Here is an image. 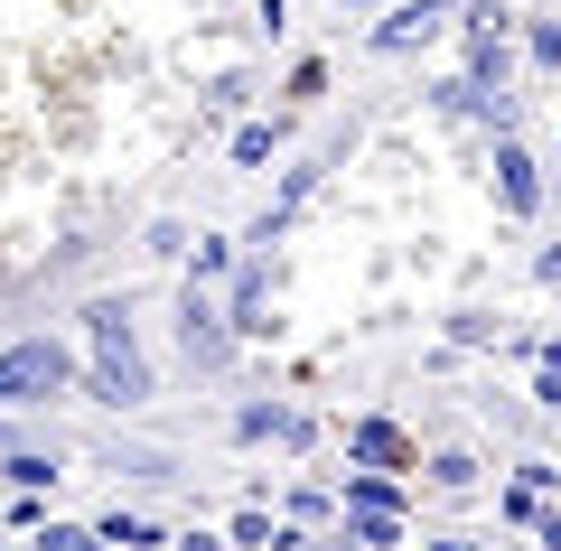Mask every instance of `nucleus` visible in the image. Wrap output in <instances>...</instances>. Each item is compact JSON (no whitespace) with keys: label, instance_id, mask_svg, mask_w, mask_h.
<instances>
[{"label":"nucleus","instance_id":"obj_6","mask_svg":"<svg viewBox=\"0 0 561 551\" xmlns=\"http://www.w3.org/2000/svg\"><path fill=\"white\" fill-rule=\"evenodd\" d=\"M234 439H290V449H300L309 421L290 412V402H243V412H234Z\"/></svg>","mask_w":561,"mask_h":551},{"label":"nucleus","instance_id":"obj_8","mask_svg":"<svg viewBox=\"0 0 561 551\" xmlns=\"http://www.w3.org/2000/svg\"><path fill=\"white\" fill-rule=\"evenodd\" d=\"M337 505H356V514H402V486L383 468H346V495Z\"/></svg>","mask_w":561,"mask_h":551},{"label":"nucleus","instance_id":"obj_17","mask_svg":"<svg viewBox=\"0 0 561 551\" xmlns=\"http://www.w3.org/2000/svg\"><path fill=\"white\" fill-rule=\"evenodd\" d=\"M225 272H234V243H225V234H197V243H187V280H225Z\"/></svg>","mask_w":561,"mask_h":551},{"label":"nucleus","instance_id":"obj_23","mask_svg":"<svg viewBox=\"0 0 561 551\" xmlns=\"http://www.w3.org/2000/svg\"><path fill=\"white\" fill-rule=\"evenodd\" d=\"M412 10H421V20H431V28H440L449 10H468V0H412Z\"/></svg>","mask_w":561,"mask_h":551},{"label":"nucleus","instance_id":"obj_18","mask_svg":"<svg viewBox=\"0 0 561 551\" xmlns=\"http://www.w3.org/2000/svg\"><path fill=\"white\" fill-rule=\"evenodd\" d=\"M459 28H468V38H505V28H515V10H505V0H468Z\"/></svg>","mask_w":561,"mask_h":551},{"label":"nucleus","instance_id":"obj_7","mask_svg":"<svg viewBox=\"0 0 561 551\" xmlns=\"http://www.w3.org/2000/svg\"><path fill=\"white\" fill-rule=\"evenodd\" d=\"M225 542H243V551H309V542H300V524H272V514H262V505H243Z\"/></svg>","mask_w":561,"mask_h":551},{"label":"nucleus","instance_id":"obj_19","mask_svg":"<svg viewBox=\"0 0 561 551\" xmlns=\"http://www.w3.org/2000/svg\"><path fill=\"white\" fill-rule=\"evenodd\" d=\"M280 94H290V103H319L328 94V57H300L290 76H280Z\"/></svg>","mask_w":561,"mask_h":551},{"label":"nucleus","instance_id":"obj_10","mask_svg":"<svg viewBox=\"0 0 561 551\" xmlns=\"http://www.w3.org/2000/svg\"><path fill=\"white\" fill-rule=\"evenodd\" d=\"M412 38H431V20H421L412 0H393V10H383V20H375V47H383V57H402V47H412Z\"/></svg>","mask_w":561,"mask_h":551},{"label":"nucleus","instance_id":"obj_16","mask_svg":"<svg viewBox=\"0 0 561 551\" xmlns=\"http://www.w3.org/2000/svg\"><path fill=\"white\" fill-rule=\"evenodd\" d=\"M421 468H431V486H440V495H468V486H478V458H468V449H440V458H421Z\"/></svg>","mask_w":561,"mask_h":551},{"label":"nucleus","instance_id":"obj_11","mask_svg":"<svg viewBox=\"0 0 561 551\" xmlns=\"http://www.w3.org/2000/svg\"><path fill=\"white\" fill-rule=\"evenodd\" d=\"M0 477H10V486H20V495L57 486V449H10V458H0Z\"/></svg>","mask_w":561,"mask_h":551},{"label":"nucleus","instance_id":"obj_21","mask_svg":"<svg viewBox=\"0 0 561 551\" xmlns=\"http://www.w3.org/2000/svg\"><path fill=\"white\" fill-rule=\"evenodd\" d=\"M253 28H262V38H280V28H290V0H253Z\"/></svg>","mask_w":561,"mask_h":551},{"label":"nucleus","instance_id":"obj_22","mask_svg":"<svg viewBox=\"0 0 561 551\" xmlns=\"http://www.w3.org/2000/svg\"><path fill=\"white\" fill-rule=\"evenodd\" d=\"M534 402H542V412H561V365H542V375H534Z\"/></svg>","mask_w":561,"mask_h":551},{"label":"nucleus","instance_id":"obj_14","mask_svg":"<svg viewBox=\"0 0 561 551\" xmlns=\"http://www.w3.org/2000/svg\"><path fill=\"white\" fill-rule=\"evenodd\" d=\"M280 159V122H243L234 131V169H272Z\"/></svg>","mask_w":561,"mask_h":551},{"label":"nucleus","instance_id":"obj_3","mask_svg":"<svg viewBox=\"0 0 561 551\" xmlns=\"http://www.w3.org/2000/svg\"><path fill=\"white\" fill-rule=\"evenodd\" d=\"M179 336H187V355H197V365H225V346H243V336H234V318H225L216 299H206V280H187V309H179Z\"/></svg>","mask_w":561,"mask_h":551},{"label":"nucleus","instance_id":"obj_13","mask_svg":"<svg viewBox=\"0 0 561 551\" xmlns=\"http://www.w3.org/2000/svg\"><path fill=\"white\" fill-rule=\"evenodd\" d=\"M225 318H234V336H272V318H262V272H243V280H234Z\"/></svg>","mask_w":561,"mask_h":551},{"label":"nucleus","instance_id":"obj_28","mask_svg":"<svg viewBox=\"0 0 561 551\" xmlns=\"http://www.w3.org/2000/svg\"><path fill=\"white\" fill-rule=\"evenodd\" d=\"M431 551H478V542H431Z\"/></svg>","mask_w":561,"mask_h":551},{"label":"nucleus","instance_id":"obj_12","mask_svg":"<svg viewBox=\"0 0 561 551\" xmlns=\"http://www.w3.org/2000/svg\"><path fill=\"white\" fill-rule=\"evenodd\" d=\"M103 542H113V551H160L169 532L150 524V514H122V505H113V514H103Z\"/></svg>","mask_w":561,"mask_h":551},{"label":"nucleus","instance_id":"obj_15","mask_svg":"<svg viewBox=\"0 0 561 551\" xmlns=\"http://www.w3.org/2000/svg\"><path fill=\"white\" fill-rule=\"evenodd\" d=\"M346 542H365V551H393V542H402V514H356V505H346Z\"/></svg>","mask_w":561,"mask_h":551},{"label":"nucleus","instance_id":"obj_4","mask_svg":"<svg viewBox=\"0 0 561 551\" xmlns=\"http://www.w3.org/2000/svg\"><path fill=\"white\" fill-rule=\"evenodd\" d=\"M346 468H383V477H402V468H421V449L393 431V421H356V431H346Z\"/></svg>","mask_w":561,"mask_h":551},{"label":"nucleus","instance_id":"obj_20","mask_svg":"<svg viewBox=\"0 0 561 551\" xmlns=\"http://www.w3.org/2000/svg\"><path fill=\"white\" fill-rule=\"evenodd\" d=\"M524 57H534L542 76H561V20H534V28H524Z\"/></svg>","mask_w":561,"mask_h":551},{"label":"nucleus","instance_id":"obj_24","mask_svg":"<svg viewBox=\"0 0 561 551\" xmlns=\"http://www.w3.org/2000/svg\"><path fill=\"white\" fill-rule=\"evenodd\" d=\"M534 272H542V280L561 290V243H542V262H534Z\"/></svg>","mask_w":561,"mask_h":551},{"label":"nucleus","instance_id":"obj_2","mask_svg":"<svg viewBox=\"0 0 561 551\" xmlns=\"http://www.w3.org/2000/svg\"><path fill=\"white\" fill-rule=\"evenodd\" d=\"M76 383H84V365L57 336H10V346H0V412H47V402H66Z\"/></svg>","mask_w":561,"mask_h":551},{"label":"nucleus","instance_id":"obj_26","mask_svg":"<svg viewBox=\"0 0 561 551\" xmlns=\"http://www.w3.org/2000/svg\"><path fill=\"white\" fill-rule=\"evenodd\" d=\"M169 551H225V542H216V532H187V542H169Z\"/></svg>","mask_w":561,"mask_h":551},{"label":"nucleus","instance_id":"obj_25","mask_svg":"<svg viewBox=\"0 0 561 551\" xmlns=\"http://www.w3.org/2000/svg\"><path fill=\"white\" fill-rule=\"evenodd\" d=\"M534 532H542V551H561V514H534Z\"/></svg>","mask_w":561,"mask_h":551},{"label":"nucleus","instance_id":"obj_1","mask_svg":"<svg viewBox=\"0 0 561 551\" xmlns=\"http://www.w3.org/2000/svg\"><path fill=\"white\" fill-rule=\"evenodd\" d=\"M84 346H94V365H84V393H94L103 412H140V402L160 393V383H150V355H140L131 309H122V299H94V309H84Z\"/></svg>","mask_w":561,"mask_h":551},{"label":"nucleus","instance_id":"obj_27","mask_svg":"<svg viewBox=\"0 0 561 551\" xmlns=\"http://www.w3.org/2000/svg\"><path fill=\"white\" fill-rule=\"evenodd\" d=\"M337 10H393V0H337Z\"/></svg>","mask_w":561,"mask_h":551},{"label":"nucleus","instance_id":"obj_5","mask_svg":"<svg viewBox=\"0 0 561 551\" xmlns=\"http://www.w3.org/2000/svg\"><path fill=\"white\" fill-rule=\"evenodd\" d=\"M496 197H505V216H542V177H534V150H524L515 131L496 140Z\"/></svg>","mask_w":561,"mask_h":551},{"label":"nucleus","instance_id":"obj_9","mask_svg":"<svg viewBox=\"0 0 561 551\" xmlns=\"http://www.w3.org/2000/svg\"><path fill=\"white\" fill-rule=\"evenodd\" d=\"M28 551H113V542H103V524H57V514H47V524L28 532Z\"/></svg>","mask_w":561,"mask_h":551}]
</instances>
